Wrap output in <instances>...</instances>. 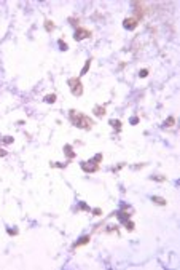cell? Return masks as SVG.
Returning a JSON list of instances; mask_svg holds the SVG:
<instances>
[{
    "label": "cell",
    "instance_id": "obj_1",
    "mask_svg": "<svg viewBox=\"0 0 180 270\" xmlns=\"http://www.w3.org/2000/svg\"><path fill=\"white\" fill-rule=\"evenodd\" d=\"M70 120H72L73 125L78 126V128H83V130L93 128V120H91L89 117H86L85 114H80V112H76V110L70 112Z\"/></svg>",
    "mask_w": 180,
    "mask_h": 270
},
{
    "label": "cell",
    "instance_id": "obj_2",
    "mask_svg": "<svg viewBox=\"0 0 180 270\" xmlns=\"http://www.w3.org/2000/svg\"><path fill=\"white\" fill-rule=\"evenodd\" d=\"M69 87H70V91H72L73 96H81L83 94V85H81L80 78H76V77L69 80Z\"/></svg>",
    "mask_w": 180,
    "mask_h": 270
},
{
    "label": "cell",
    "instance_id": "obj_3",
    "mask_svg": "<svg viewBox=\"0 0 180 270\" xmlns=\"http://www.w3.org/2000/svg\"><path fill=\"white\" fill-rule=\"evenodd\" d=\"M91 37V31L88 29H78L75 34V40H83V38H89Z\"/></svg>",
    "mask_w": 180,
    "mask_h": 270
},
{
    "label": "cell",
    "instance_id": "obj_4",
    "mask_svg": "<svg viewBox=\"0 0 180 270\" xmlns=\"http://www.w3.org/2000/svg\"><path fill=\"white\" fill-rule=\"evenodd\" d=\"M137 24H139V19H135L134 16L126 18V19H125V27H126V29H134Z\"/></svg>",
    "mask_w": 180,
    "mask_h": 270
},
{
    "label": "cell",
    "instance_id": "obj_5",
    "mask_svg": "<svg viewBox=\"0 0 180 270\" xmlns=\"http://www.w3.org/2000/svg\"><path fill=\"white\" fill-rule=\"evenodd\" d=\"M81 168H83L86 173H94V171H97L99 165H96V163H94V165H91V163H83V165H81Z\"/></svg>",
    "mask_w": 180,
    "mask_h": 270
},
{
    "label": "cell",
    "instance_id": "obj_6",
    "mask_svg": "<svg viewBox=\"0 0 180 270\" xmlns=\"http://www.w3.org/2000/svg\"><path fill=\"white\" fill-rule=\"evenodd\" d=\"M153 201H155V203H158V205H161V206H164V205H166V201H164L161 197H153Z\"/></svg>",
    "mask_w": 180,
    "mask_h": 270
},
{
    "label": "cell",
    "instance_id": "obj_7",
    "mask_svg": "<svg viewBox=\"0 0 180 270\" xmlns=\"http://www.w3.org/2000/svg\"><path fill=\"white\" fill-rule=\"evenodd\" d=\"M89 66H91V59H88V61H86V64H85V67H83V70H81V75H85V74L88 72Z\"/></svg>",
    "mask_w": 180,
    "mask_h": 270
},
{
    "label": "cell",
    "instance_id": "obj_8",
    "mask_svg": "<svg viewBox=\"0 0 180 270\" xmlns=\"http://www.w3.org/2000/svg\"><path fill=\"white\" fill-rule=\"evenodd\" d=\"M88 241H89V237H83V240H81V241H78L75 245V248H76V246H81V245H86Z\"/></svg>",
    "mask_w": 180,
    "mask_h": 270
},
{
    "label": "cell",
    "instance_id": "obj_9",
    "mask_svg": "<svg viewBox=\"0 0 180 270\" xmlns=\"http://www.w3.org/2000/svg\"><path fill=\"white\" fill-rule=\"evenodd\" d=\"M96 115H99V117L105 115V109H102V107H96Z\"/></svg>",
    "mask_w": 180,
    "mask_h": 270
},
{
    "label": "cell",
    "instance_id": "obj_10",
    "mask_svg": "<svg viewBox=\"0 0 180 270\" xmlns=\"http://www.w3.org/2000/svg\"><path fill=\"white\" fill-rule=\"evenodd\" d=\"M53 29H54V24H53L51 21H46V31H53Z\"/></svg>",
    "mask_w": 180,
    "mask_h": 270
},
{
    "label": "cell",
    "instance_id": "obj_11",
    "mask_svg": "<svg viewBox=\"0 0 180 270\" xmlns=\"http://www.w3.org/2000/svg\"><path fill=\"white\" fill-rule=\"evenodd\" d=\"M54 101H56L54 94H48V96H46V102H54Z\"/></svg>",
    "mask_w": 180,
    "mask_h": 270
},
{
    "label": "cell",
    "instance_id": "obj_12",
    "mask_svg": "<svg viewBox=\"0 0 180 270\" xmlns=\"http://www.w3.org/2000/svg\"><path fill=\"white\" fill-rule=\"evenodd\" d=\"M166 125L167 126H172L174 125V117H169V120H166Z\"/></svg>",
    "mask_w": 180,
    "mask_h": 270
},
{
    "label": "cell",
    "instance_id": "obj_13",
    "mask_svg": "<svg viewBox=\"0 0 180 270\" xmlns=\"http://www.w3.org/2000/svg\"><path fill=\"white\" fill-rule=\"evenodd\" d=\"M59 45H61V50H67V43H64L62 40H59Z\"/></svg>",
    "mask_w": 180,
    "mask_h": 270
},
{
    "label": "cell",
    "instance_id": "obj_14",
    "mask_svg": "<svg viewBox=\"0 0 180 270\" xmlns=\"http://www.w3.org/2000/svg\"><path fill=\"white\" fill-rule=\"evenodd\" d=\"M147 75H148V70H145V69L140 70V77H147Z\"/></svg>",
    "mask_w": 180,
    "mask_h": 270
},
{
    "label": "cell",
    "instance_id": "obj_15",
    "mask_svg": "<svg viewBox=\"0 0 180 270\" xmlns=\"http://www.w3.org/2000/svg\"><path fill=\"white\" fill-rule=\"evenodd\" d=\"M5 155H7V152H5V150H2V149H0V157H5Z\"/></svg>",
    "mask_w": 180,
    "mask_h": 270
}]
</instances>
